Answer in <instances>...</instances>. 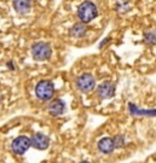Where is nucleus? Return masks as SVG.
Listing matches in <instances>:
<instances>
[{
  "mask_svg": "<svg viewBox=\"0 0 156 163\" xmlns=\"http://www.w3.org/2000/svg\"><path fill=\"white\" fill-rule=\"evenodd\" d=\"M32 55L36 60H46L51 56V47L46 42H36L32 47Z\"/></svg>",
  "mask_w": 156,
  "mask_h": 163,
  "instance_id": "obj_3",
  "label": "nucleus"
},
{
  "mask_svg": "<svg viewBox=\"0 0 156 163\" xmlns=\"http://www.w3.org/2000/svg\"><path fill=\"white\" fill-rule=\"evenodd\" d=\"M35 94L39 99L41 100H48L55 94V86L48 80H41L39 81L35 87Z\"/></svg>",
  "mask_w": 156,
  "mask_h": 163,
  "instance_id": "obj_2",
  "label": "nucleus"
},
{
  "mask_svg": "<svg viewBox=\"0 0 156 163\" xmlns=\"http://www.w3.org/2000/svg\"><path fill=\"white\" fill-rule=\"evenodd\" d=\"M85 32H86V27L84 24H75L70 30L73 36H82L85 34Z\"/></svg>",
  "mask_w": 156,
  "mask_h": 163,
  "instance_id": "obj_12",
  "label": "nucleus"
},
{
  "mask_svg": "<svg viewBox=\"0 0 156 163\" xmlns=\"http://www.w3.org/2000/svg\"><path fill=\"white\" fill-rule=\"evenodd\" d=\"M14 7L17 14L25 15L30 11L32 1L30 0H14Z\"/></svg>",
  "mask_w": 156,
  "mask_h": 163,
  "instance_id": "obj_8",
  "label": "nucleus"
},
{
  "mask_svg": "<svg viewBox=\"0 0 156 163\" xmlns=\"http://www.w3.org/2000/svg\"><path fill=\"white\" fill-rule=\"evenodd\" d=\"M144 41L148 45H155L156 44V33L155 32H148L144 34Z\"/></svg>",
  "mask_w": 156,
  "mask_h": 163,
  "instance_id": "obj_13",
  "label": "nucleus"
},
{
  "mask_svg": "<svg viewBox=\"0 0 156 163\" xmlns=\"http://www.w3.org/2000/svg\"><path fill=\"white\" fill-rule=\"evenodd\" d=\"M76 86H77V88H79L81 92L88 93L96 87L95 78L91 74H82V75H80V76L77 78Z\"/></svg>",
  "mask_w": 156,
  "mask_h": 163,
  "instance_id": "obj_4",
  "label": "nucleus"
},
{
  "mask_svg": "<svg viewBox=\"0 0 156 163\" xmlns=\"http://www.w3.org/2000/svg\"><path fill=\"white\" fill-rule=\"evenodd\" d=\"M98 15L97 6L92 1H84L77 7V17L80 18L82 23L92 22Z\"/></svg>",
  "mask_w": 156,
  "mask_h": 163,
  "instance_id": "obj_1",
  "label": "nucleus"
},
{
  "mask_svg": "<svg viewBox=\"0 0 156 163\" xmlns=\"http://www.w3.org/2000/svg\"><path fill=\"white\" fill-rule=\"evenodd\" d=\"M50 145V139L48 136L43 134V133H35L30 138V146L38 149V150H45Z\"/></svg>",
  "mask_w": 156,
  "mask_h": 163,
  "instance_id": "obj_6",
  "label": "nucleus"
},
{
  "mask_svg": "<svg viewBox=\"0 0 156 163\" xmlns=\"http://www.w3.org/2000/svg\"><path fill=\"white\" fill-rule=\"evenodd\" d=\"M129 111L132 112L133 115H147V116H156V110H140L138 108H136L133 104L129 103Z\"/></svg>",
  "mask_w": 156,
  "mask_h": 163,
  "instance_id": "obj_11",
  "label": "nucleus"
},
{
  "mask_svg": "<svg viewBox=\"0 0 156 163\" xmlns=\"http://www.w3.org/2000/svg\"><path fill=\"white\" fill-rule=\"evenodd\" d=\"M64 110H66V105H64V103L62 102V100L59 99H56L53 100L50 105H48V112L52 115V116H59L62 115Z\"/></svg>",
  "mask_w": 156,
  "mask_h": 163,
  "instance_id": "obj_9",
  "label": "nucleus"
},
{
  "mask_svg": "<svg viewBox=\"0 0 156 163\" xmlns=\"http://www.w3.org/2000/svg\"><path fill=\"white\" fill-rule=\"evenodd\" d=\"M97 92H98V96H99L102 99H109V98L114 97V93H115V85L111 83V82H103L102 85L98 86Z\"/></svg>",
  "mask_w": 156,
  "mask_h": 163,
  "instance_id": "obj_7",
  "label": "nucleus"
},
{
  "mask_svg": "<svg viewBox=\"0 0 156 163\" xmlns=\"http://www.w3.org/2000/svg\"><path fill=\"white\" fill-rule=\"evenodd\" d=\"M114 144L115 147H122L125 145V140H124V136L122 135H118L114 138Z\"/></svg>",
  "mask_w": 156,
  "mask_h": 163,
  "instance_id": "obj_14",
  "label": "nucleus"
},
{
  "mask_svg": "<svg viewBox=\"0 0 156 163\" xmlns=\"http://www.w3.org/2000/svg\"><path fill=\"white\" fill-rule=\"evenodd\" d=\"M11 147H12V151H14L16 155H23L30 147V139L25 135L17 136L16 139L12 141Z\"/></svg>",
  "mask_w": 156,
  "mask_h": 163,
  "instance_id": "obj_5",
  "label": "nucleus"
},
{
  "mask_svg": "<svg viewBox=\"0 0 156 163\" xmlns=\"http://www.w3.org/2000/svg\"><path fill=\"white\" fill-rule=\"evenodd\" d=\"M98 149L103 154H110L115 149L114 139H111V138H103V139H100L98 143Z\"/></svg>",
  "mask_w": 156,
  "mask_h": 163,
  "instance_id": "obj_10",
  "label": "nucleus"
}]
</instances>
